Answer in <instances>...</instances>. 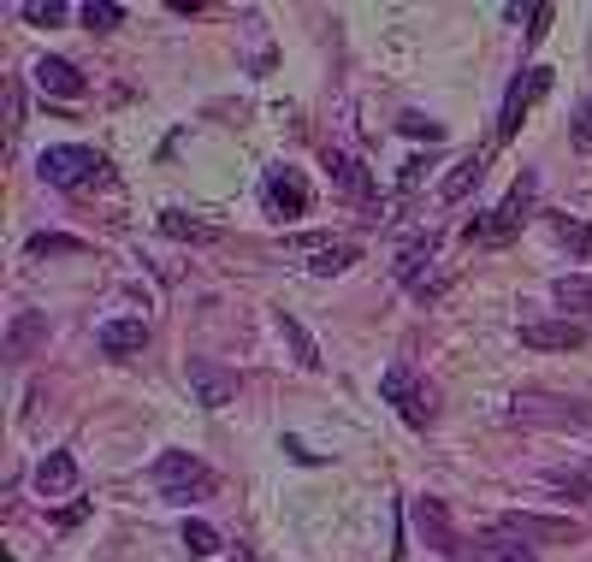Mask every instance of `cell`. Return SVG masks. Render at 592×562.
Segmentation results:
<instances>
[{
    "label": "cell",
    "instance_id": "cell-1",
    "mask_svg": "<svg viewBox=\"0 0 592 562\" xmlns=\"http://www.w3.org/2000/svg\"><path fill=\"white\" fill-rule=\"evenodd\" d=\"M154 485H161L172 503H201L220 480H213V468L201 463V456H190V450H166L161 463H154Z\"/></svg>",
    "mask_w": 592,
    "mask_h": 562
},
{
    "label": "cell",
    "instance_id": "cell-2",
    "mask_svg": "<svg viewBox=\"0 0 592 562\" xmlns=\"http://www.w3.org/2000/svg\"><path fill=\"white\" fill-rule=\"evenodd\" d=\"M36 172L54 184V190H78L83 178H101V172H107V161H101L95 149H78V142H71V149H48V154H42Z\"/></svg>",
    "mask_w": 592,
    "mask_h": 562
},
{
    "label": "cell",
    "instance_id": "cell-3",
    "mask_svg": "<svg viewBox=\"0 0 592 562\" xmlns=\"http://www.w3.org/2000/svg\"><path fill=\"white\" fill-rule=\"evenodd\" d=\"M380 397L392 402V409L403 414V421H409L415 432H421L427 421H432V397H427V385L415 379L409 367H385V379H380Z\"/></svg>",
    "mask_w": 592,
    "mask_h": 562
},
{
    "label": "cell",
    "instance_id": "cell-4",
    "mask_svg": "<svg viewBox=\"0 0 592 562\" xmlns=\"http://www.w3.org/2000/svg\"><path fill=\"white\" fill-rule=\"evenodd\" d=\"M533 196H539V184H533V178H522L510 196H503V208H498V213H486L480 225H468V237H486V243H503V237H515V225L527 220Z\"/></svg>",
    "mask_w": 592,
    "mask_h": 562
},
{
    "label": "cell",
    "instance_id": "cell-5",
    "mask_svg": "<svg viewBox=\"0 0 592 562\" xmlns=\"http://www.w3.org/2000/svg\"><path fill=\"white\" fill-rule=\"evenodd\" d=\"M545 90H552V71H545V66H533V71H522V78H515L510 101H503V119H498V142H510L515 131H522L527 107H533V101H539Z\"/></svg>",
    "mask_w": 592,
    "mask_h": 562
},
{
    "label": "cell",
    "instance_id": "cell-6",
    "mask_svg": "<svg viewBox=\"0 0 592 562\" xmlns=\"http://www.w3.org/2000/svg\"><path fill=\"white\" fill-rule=\"evenodd\" d=\"M415 532L427 539V551H439V557H456L462 551V539H456V527H451V510H444L439 497H415Z\"/></svg>",
    "mask_w": 592,
    "mask_h": 562
},
{
    "label": "cell",
    "instance_id": "cell-7",
    "mask_svg": "<svg viewBox=\"0 0 592 562\" xmlns=\"http://www.w3.org/2000/svg\"><path fill=\"white\" fill-rule=\"evenodd\" d=\"M432 255H439V237H432V232H421V237H409V243H403V249H397V279L409 284L415 296L439 291V279H427Z\"/></svg>",
    "mask_w": 592,
    "mask_h": 562
},
{
    "label": "cell",
    "instance_id": "cell-8",
    "mask_svg": "<svg viewBox=\"0 0 592 562\" xmlns=\"http://www.w3.org/2000/svg\"><path fill=\"white\" fill-rule=\"evenodd\" d=\"M101 355H113V362H131V355L149 350V320H137V314H119V320L101 326Z\"/></svg>",
    "mask_w": 592,
    "mask_h": 562
},
{
    "label": "cell",
    "instance_id": "cell-9",
    "mask_svg": "<svg viewBox=\"0 0 592 562\" xmlns=\"http://www.w3.org/2000/svg\"><path fill=\"white\" fill-rule=\"evenodd\" d=\"M190 391L201 409H225L231 397H237V373L220 367V362H190Z\"/></svg>",
    "mask_w": 592,
    "mask_h": 562
},
{
    "label": "cell",
    "instance_id": "cell-10",
    "mask_svg": "<svg viewBox=\"0 0 592 562\" xmlns=\"http://www.w3.org/2000/svg\"><path fill=\"white\" fill-rule=\"evenodd\" d=\"M291 249L309 255V272H321V279H332V272H350L356 261H362V243H314V237H297Z\"/></svg>",
    "mask_w": 592,
    "mask_h": 562
},
{
    "label": "cell",
    "instance_id": "cell-11",
    "mask_svg": "<svg viewBox=\"0 0 592 562\" xmlns=\"http://www.w3.org/2000/svg\"><path fill=\"white\" fill-rule=\"evenodd\" d=\"M267 208H272V213H285V220L309 213V184H302L291 166H272V172H267Z\"/></svg>",
    "mask_w": 592,
    "mask_h": 562
},
{
    "label": "cell",
    "instance_id": "cell-12",
    "mask_svg": "<svg viewBox=\"0 0 592 562\" xmlns=\"http://www.w3.org/2000/svg\"><path fill=\"white\" fill-rule=\"evenodd\" d=\"M587 331L569 320H522V343L527 350H581Z\"/></svg>",
    "mask_w": 592,
    "mask_h": 562
},
{
    "label": "cell",
    "instance_id": "cell-13",
    "mask_svg": "<svg viewBox=\"0 0 592 562\" xmlns=\"http://www.w3.org/2000/svg\"><path fill=\"white\" fill-rule=\"evenodd\" d=\"M36 83L48 95H60V101H78L83 95V71L71 66V60H60V54H42V60H36Z\"/></svg>",
    "mask_w": 592,
    "mask_h": 562
},
{
    "label": "cell",
    "instance_id": "cell-14",
    "mask_svg": "<svg viewBox=\"0 0 592 562\" xmlns=\"http://www.w3.org/2000/svg\"><path fill=\"white\" fill-rule=\"evenodd\" d=\"M326 172L338 178V190L350 196V201H373V184H368V166L362 161H350L344 149H326Z\"/></svg>",
    "mask_w": 592,
    "mask_h": 562
},
{
    "label": "cell",
    "instance_id": "cell-15",
    "mask_svg": "<svg viewBox=\"0 0 592 562\" xmlns=\"http://www.w3.org/2000/svg\"><path fill=\"white\" fill-rule=\"evenodd\" d=\"M474 562H539L527 551V539H515V532H480V539H474Z\"/></svg>",
    "mask_w": 592,
    "mask_h": 562
},
{
    "label": "cell",
    "instance_id": "cell-16",
    "mask_svg": "<svg viewBox=\"0 0 592 562\" xmlns=\"http://www.w3.org/2000/svg\"><path fill=\"white\" fill-rule=\"evenodd\" d=\"M498 527L515 532V539H574V522H552V515H522V510H510Z\"/></svg>",
    "mask_w": 592,
    "mask_h": 562
},
{
    "label": "cell",
    "instance_id": "cell-17",
    "mask_svg": "<svg viewBox=\"0 0 592 562\" xmlns=\"http://www.w3.org/2000/svg\"><path fill=\"white\" fill-rule=\"evenodd\" d=\"M78 485V463H71V450H54L48 463L36 468V492L42 497H60V492H71Z\"/></svg>",
    "mask_w": 592,
    "mask_h": 562
},
{
    "label": "cell",
    "instance_id": "cell-18",
    "mask_svg": "<svg viewBox=\"0 0 592 562\" xmlns=\"http://www.w3.org/2000/svg\"><path fill=\"white\" fill-rule=\"evenodd\" d=\"M42 338H48V320H42V314H19L12 331H7V362H24Z\"/></svg>",
    "mask_w": 592,
    "mask_h": 562
},
{
    "label": "cell",
    "instance_id": "cell-19",
    "mask_svg": "<svg viewBox=\"0 0 592 562\" xmlns=\"http://www.w3.org/2000/svg\"><path fill=\"white\" fill-rule=\"evenodd\" d=\"M552 296L569 314H587V320H592V272H562V279L552 284Z\"/></svg>",
    "mask_w": 592,
    "mask_h": 562
},
{
    "label": "cell",
    "instance_id": "cell-20",
    "mask_svg": "<svg viewBox=\"0 0 592 562\" xmlns=\"http://www.w3.org/2000/svg\"><path fill=\"white\" fill-rule=\"evenodd\" d=\"M279 320V338L291 343V355H297V367H321V350H314V338H309V326L297 320V314H272Z\"/></svg>",
    "mask_w": 592,
    "mask_h": 562
},
{
    "label": "cell",
    "instance_id": "cell-21",
    "mask_svg": "<svg viewBox=\"0 0 592 562\" xmlns=\"http://www.w3.org/2000/svg\"><path fill=\"white\" fill-rule=\"evenodd\" d=\"M480 172H486V161H480V154H468V161H456V166H451V178L439 184V196H444V201H462V196L474 190V184H480Z\"/></svg>",
    "mask_w": 592,
    "mask_h": 562
},
{
    "label": "cell",
    "instance_id": "cell-22",
    "mask_svg": "<svg viewBox=\"0 0 592 562\" xmlns=\"http://www.w3.org/2000/svg\"><path fill=\"white\" fill-rule=\"evenodd\" d=\"M161 232L178 237V243H213V225L190 220V213H161Z\"/></svg>",
    "mask_w": 592,
    "mask_h": 562
},
{
    "label": "cell",
    "instance_id": "cell-23",
    "mask_svg": "<svg viewBox=\"0 0 592 562\" xmlns=\"http://www.w3.org/2000/svg\"><path fill=\"white\" fill-rule=\"evenodd\" d=\"M119 19H125V7H113V0H90V7H83L90 31H119Z\"/></svg>",
    "mask_w": 592,
    "mask_h": 562
},
{
    "label": "cell",
    "instance_id": "cell-24",
    "mask_svg": "<svg viewBox=\"0 0 592 562\" xmlns=\"http://www.w3.org/2000/svg\"><path fill=\"white\" fill-rule=\"evenodd\" d=\"M184 545H190L196 557H213L220 551V532H213L208 522H184Z\"/></svg>",
    "mask_w": 592,
    "mask_h": 562
},
{
    "label": "cell",
    "instance_id": "cell-25",
    "mask_svg": "<svg viewBox=\"0 0 592 562\" xmlns=\"http://www.w3.org/2000/svg\"><path fill=\"white\" fill-rule=\"evenodd\" d=\"M19 125H24V83L7 78V137H19Z\"/></svg>",
    "mask_w": 592,
    "mask_h": 562
},
{
    "label": "cell",
    "instance_id": "cell-26",
    "mask_svg": "<svg viewBox=\"0 0 592 562\" xmlns=\"http://www.w3.org/2000/svg\"><path fill=\"white\" fill-rule=\"evenodd\" d=\"M552 225H557V237H562V243H569V249H574V255H587V249H592V232H587V225H581V220H552Z\"/></svg>",
    "mask_w": 592,
    "mask_h": 562
},
{
    "label": "cell",
    "instance_id": "cell-27",
    "mask_svg": "<svg viewBox=\"0 0 592 562\" xmlns=\"http://www.w3.org/2000/svg\"><path fill=\"white\" fill-rule=\"evenodd\" d=\"M24 19H31V24H60L66 7H60V0H48V7H42V0H31V7H24Z\"/></svg>",
    "mask_w": 592,
    "mask_h": 562
},
{
    "label": "cell",
    "instance_id": "cell-28",
    "mask_svg": "<svg viewBox=\"0 0 592 562\" xmlns=\"http://www.w3.org/2000/svg\"><path fill=\"white\" fill-rule=\"evenodd\" d=\"M403 137H415V142H444V131L432 119H403Z\"/></svg>",
    "mask_w": 592,
    "mask_h": 562
},
{
    "label": "cell",
    "instance_id": "cell-29",
    "mask_svg": "<svg viewBox=\"0 0 592 562\" xmlns=\"http://www.w3.org/2000/svg\"><path fill=\"white\" fill-rule=\"evenodd\" d=\"M545 31H552V7H533L527 12V42H539Z\"/></svg>",
    "mask_w": 592,
    "mask_h": 562
},
{
    "label": "cell",
    "instance_id": "cell-30",
    "mask_svg": "<svg viewBox=\"0 0 592 562\" xmlns=\"http://www.w3.org/2000/svg\"><path fill=\"white\" fill-rule=\"evenodd\" d=\"M66 249H78V243H66V237H31V255H66Z\"/></svg>",
    "mask_w": 592,
    "mask_h": 562
},
{
    "label": "cell",
    "instance_id": "cell-31",
    "mask_svg": "<svg viewBox=\"0 0 592 562\" xmlns=\"http://www.w3.org/2000/svg\"><path fill=\"white\" fill-rule=\"evenodd\" d=\"M574 149H592V107L574 113Z\"/></svg>",
    "mask_w": 592,
    "mask_h": 562
}]
</instances>
